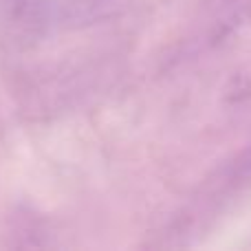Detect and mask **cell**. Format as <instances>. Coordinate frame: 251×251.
I'll list each match as a JSON object with an SVG mask.
<instances>
[]
</instances>
